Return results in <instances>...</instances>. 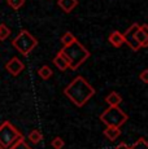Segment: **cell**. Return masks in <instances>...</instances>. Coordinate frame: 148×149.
Masks as SVG:
<instances>
[{
  "label": "cell",
  "instance_id": "cell-1",
  "mask_svg": "<svg viewBox=\"0 0 148 149\" xmlns=\"http://www.w3.org/2000/svg\"><path fill=\"white\" fill-rule=\"evenodd\" d=\"M64 95L73 104H75V107L81 108L95 95V90L83 77L78 75L68 84V87L64 90Z\"/></svg>",
  "mask_w": 148,
  "mask_h": 149
},
{
  "label": "cell",
  "instance_id": "cell-2",
  "mask_svg": "<svg viewBox=\"0 0 148 149\" xmlns=\"http://www.w3.org/2000/svg\"><path fill=\"white\" fill-rule=\"evenodd\" d=\"M60 53L68 61L69 69H72V70H77L91 56L90 51L83 44H81L78 40H75L70 45H68V47L61 48Z\"/></svg>",
  "mask_w": 148,
  "mask_h": 149
},
{
  "label": "cell",
  "instance_id": "cell-3",
  "mask_svg": "<svg viewBox=\"0 0 148 149\" xmlns=\"http://www.w3.org/2000/svg\"><path fill=\"white\" fill-rule=\"evenodd\" d=\"M22 140H25L24 135L9 121L0 125V149H12Z\"/></svg>",
  "mask_w": 148,
  "mask_h": 149
},
{
  "label": "cell",
  "instance_id": "cell-4",
  "mask_svg": "<svg viewBox=\"0 0 148 149\" xmlns=\"http://www.w3.org/2000/svg\"><path fill=\"white\" fill-rule=\"evenodd\" d=\"M12 45L25 57L29 56L38 45V40L27 30H21L18 35L12 40Z\"/></svg>",
  "mask_w": 148,
  "mask_h": 149
},
{
  "label": "cell",
  "instance_id": "cell-5",
  "mask_svg": "<svg viewBox=\"0 0 148 149\" xmlns=\"http://www.w3.org/2000/svg\"><path fill=\"white\" fill-rule=\"evenodd\" d=\"M127 119H129L127 114L119 107H109L107 110H104L100 114V121L104 125L110 126V127L119 128L122 125L126 123Z\"/></svg>",
  "mask_w": 148,
  "mask_h": 149
},
{
  "label": "cell",
  "instance_id": "cell-6",
  "mask_svg": "<svg viewBox=\"0 0 148 149\" xmlns=\"http://www.w3.org/2000/svg\"><path fill=\"white\" fill-rule=\"evenodd\" d=\"M139 27H140V25L139 24H133L131 26H130L129 29H127L126 31H125L124 34H122V36H124V40L125 43H126L127 45H129L130 48L134 51V52H136V51H139L140 49V45L138 44V42H136V39H135V33L139 30Z\"/></svg>",
  "mask_w": 148,
  "mask_h": 149
},
{
  "label": "cell",
  "instance_id": "cell-7",
  "mask_svg": "<svg viewBox=\"0 0 148 149\" xmlns=\"http://www.w3.org/2000/svg\"><path fill=\"white\" fill-rule=\"evenodd\" d=\"M5 69H7V71L9 74L17 77L18 74L22 73V70L25 69V65H24V62L18 58V57H12V58L5 64Z\"/></svg>",
  "mask_w": 148,
  "mask_h": 149
},
{
  "label": "cell",
  "instance_id": "cell-8",
  "mask_svg": "<svg viewBox=\"0 0 148 149\" xmlns=\"http://www.w3.org/2000/svg\"><path fill=\"white\" fill-rule=\"evenodd\" d=\"M135 39L142 48H146L148 45V26L146 24L142 25L139 30L135 33Z\"/></svg>",
  "mask_w": 148,
  "mask_h": 149
},
{
  "label": "cell",
  "instance_id": "cell-9",
  "mask_svg": "<svg viewBox=\"0 0 148 149\" xmlns=\"http://www.w3.org/2000/svg\"><path fill=\"white\" fill-rule=\"evenodd\" d=\"M108 40H109L110 44L116 48H119V47H122V44H125L124 36H122V34L119 33V31H113V33H110Z\"/></svg>",
  "mask_w": 148,
  "mask_h": 149
},
{
  "label": "cell",
  "instance_id": "cell-10",
  "mask_svg": "<svg viewBox=\"0 0 148 149\" xmlns=\"http://www.w3.org/2000/svg\"><path fill=\"white\" fill-rule=\"evenodd\" d=\"M57 4L65 13H70L78 5V0H59Z\"/></svg>",
  "mask_w": 148,
  "mask_h": 149
},
{
  "label": "cell",
  "instance_id": "cell-11",
  "mask_svg": "<svg viewBox=\"0 0 148 149\" xmlns=\"http://www.w3.org/2000/svg\"><path fill=\"white\" fill-rule=\"evenodd\" d=\"M53 65H55L60 71H65L66 69H69V64H68V61L64 58V56H62L60 52L56 54L55 58H53Z\"/></svg>",
  "mask_w": 148,
  "mask_h": 149
},
{
  "label": "cell",
  "instance_id": "cell-12",
  "mask_svg": "<svg viewBox=\"0 0 148 149\" xmlns=\"http://www.w3.org/2000/svg\"><path fill=\"white\" fill-rule=\"evenodd\" d=\"M104 136L107 137L108 140H110V141H114L117 137L121 135V130L117 127H110V126H107V128L103 131Z\"/></svg>",
  "mask_w": 148,
  "mask_h": 149
},
{
  "label": "cell",
  "instance_id": "cell-13",
  "mask_svg": "<svg viewBox=\"0 0 148 149\" xmlns=\"http://www.w3.org/2000/svg\"><path fill=\"white\" fill-rule=\"evenodd\" d=\"M105 101L108 102V105H109V107H118V105L122 102V97L119 96L117 92L112 91L109 95L105 97Z\"/></svg>",
  "mask_w": 148,
  "mask_h": 149
},
{
  "label": "cell",
  "instance_id": "cell-14",
  "mask_svg": "<svg viewBox=\"0 0 148 149\" xmlns=\"http://www.w3.org/2000/svg\"><path fill=\"white\" fill-rule=\"evenodd\" d=\"M29 140L31 143H34V144H38V143L42 141V139H43V135H42V132L39 130H31L29 132Z\"/></svg>",
  "mask_w": 148,
  "mask_h": 149
},
{
  "label": "cell",
  "instance_id": "cell-15",
  "mask_svg": "<svg viewBox=\"0 0 148 149\" xmlns=\"http://www.w3.org/2000/svg\"><path fill=\"white\" fill-rule=\"evenodd\" d=\"M75 40H77V38L73 35L72 33H70V31H66V33L61 36V43H62V45H64V47H68V45H70L72 43H74Z\"/></svg>",
  "mask_w": 148,
  "mask_h": 149
},
{
  "label": "cell",
  "instance_id": "cell-16",
  "mask_svg": "<svg viewBox=\"0 0 148 149\" xmlns=\"http://www.w3.org/2000/svg\"><path fill=\"white\" fill-rule=\"evenodd\" d=\"M38 74L42 79L47 81V79H50L51 77H52V69H51L50 66H47V65H44V66H42L38 70Z\"/></svg>",
  "mask_w": 148,
  "mask_h": 149
},
{
  "label": "cell",
  "instance_id": "cell-17",
  "mask_svg": "<svg viewBox=\"0 0 148 149\" xmlns=\"http://www.w3.org/2000/svg\"><path fill=\"white\" fill-rule=\"evenodd\" d=\"M130 149H148V141L144 137H139L131 147H130Z\"/></svg>",
  "mask_w": 148,
  "mask_h": 149
},
{
  "label": "cell",
  "instance_id": "cell-18",
  "mask_svg": "<svg viewBox=\"0 0 148 149\" xmlns=\"http://www.w3.org/2000/svg\"><path fill=\"white\" fill-rule=\"evenodd\" d=\"M7 4L9 5L12 9L18 10L25 5V0H7Z\"/></svg>",
  "mask_w": 148,
  "mask_h": 149
},
{
  "label": "cell",
  "instance_id": "cell-19",
  "mask_svg": "<svg viewBox=\"0 0 148 149\" xmlns=\"http://www.w3.org/2000/svg\"><path fill=\"white\" fill-rule=\"evenodd\" d=\"M9 35H10V30H9V27L7 26L5 24H1L0 25V40H5L7 38H9Z\"/></svg>",
  "mask_w": 148,
  "mask_h": 149
},
{
  "label": "cell",
  "instance_id": "cell-20",
  "mask_svg": "<svg viewBox=\"0 0 148 149\" xmlns=\"http://www.w3.org/2000/svg\"><path fill=\"white\" fill-rule=\"evenodd\" d=\"M51 145H52V148H55V149H62L64 145H65V141L60 136H57L51 141Z\"/></svg>",
  "mask_w": 148,
  "mask_h": 149
},
{
  "label": "cell",
  "instance_id": "cell-21",
  "mask_svg": "<svg viewBox=\"0 0 148 149\" xmlns=\"http://www.w3.org/2000/svg\"><path fill=\"white\" fill-rule=\"evenodd\" d=\"M12 149H31V148L26 144V141H25V140H22V141H20L18 144H16Z\"/></svg>",
  "mask_w": 148,
  "mask_h": 149
},
{
  "label": "cell",
  "instance_id": "cell-22",
  "mask_svg": "<svg viewBox=\"0 0 148 149\" xmlns=\"http://www.w3.org/2000/svg\"><path fill=\"white\" fill-rule=\"evenodd\" d=\"M139 78L142 79V82L147 84V83H148V69H144V70L139 74Z\"/></svg>",
  "mask_w": 148,
  "mask_h": 149
},
{
  "label": "cell",
  "instance_id": "cell-23",
  "mask_svg": "<svg viewBox=\"0 0 148 149\" xmlns=\"http://www.w3.org/2000/svg\"><path fill=\"white\" fill-rule=\"evenodd\" d=\"M116 149H130V147L126 144V143H119L117 147H116Z\"/></svg>",
  "mask_w": 148,
  "mask_h": 149
}]
</instances>
